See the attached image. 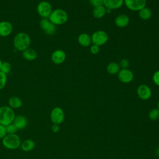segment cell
I'll use <instances>...</instances> for the list:
<instances>
[{"instance_id": "f1b7e54d", "label": "cell", "mask_w": 159, "mask_h": 159, "mask_svg": "<svg viewBox=\"0 0 159 159\" xmlns=\"http://www.w3.org/2000/svg\"><path fill=\"white\" fill-rule=\"evenodd\" d=\"M119 64V66L121 68V69H125V68H128V67L129 66L130 63L127 59L123 58L120 61Z\"/></svg>"}, {"instance_id": "8fae6325", "label": "cell", "mask_w": 159, "mask_h": 159, "mask_svg": "<svg viewBox=\"0 0 159 159\" xmlns=\"http://www.w3.org/2000/svg\"><path fill=\"white\" fill-rule=\"evenodd\" d=\"M66 53L61 49H58L53 51L51 55V60L55 65H60L66 60Z\"/></svg>"}, {"instance_id": "5b68a950", "label": "cell", "mask_w": 159, "mask_h": 159, "mask_svg": "<svg viewBox=\"0 0 159 159\" xmlns=\"http://www.w3.org/2000/svg\"><path fill=\"white\" fill-rule=\"evenodd\" d=\"M91 37L92 43L99 47L106 44L107 42L109 39L107 32L102 30H98L94 32Z\"/></svg>"}, {"instance_id": "7a4b0ae2", "label": "cell", "mask_w": 159, "mask_h": 159, "mask_svg": "<svg viewBox=\"0 0 159 159\" xmlns=\"http://www.w3.org/2000/svg\"><path fill=\"white\" fill-rule=\"evenodd\" d=\"M48 19L55 25H60L67 22L68 19V15L65 10L58 8L52 11Z\"/></svg>"}, {"instance_id": "8d00e7d4", "label": "cell", "mask_w": 159, "mask_h": 159, "mask_svg": "<svg viewBox=\"0 0 159 159\" xmlns=\"http://www.w3.org/2000/svg\"><path fill=\"white\" fill-rule=\"evenodd\" d=\"M157 106H158V109H159V101H158V102L157 103Z\"/></svg>"}, {"instance_id": "7c38bea8", "label": "cell", "mask_w": 159, "mask_h": 159, "mask_svg": "<svg viewBox=\"0 0 159 159\" xmlns=\"http://www.w3.org/2000/svg\"><path fill=\"white\" fill-rule=\"evenodd\" d=\"M13 30L12 24L7 20L0 22V36L6 37L9 36Z\"/></svg>"}, {"instance_id": "d6a6232c", "label": "cell", "mask_w": 159, "mask_h": 159, "mask_svg": "<svg viewBox=\"0 0 159 159\" xmlns=\"http://www.w3.org/2000/svg\"><path fill=\"white\" fill-rule=\"evenodd\" d=\"M152 80L153 83L158 86H159V70L156 71L153 76H152Z\"/></svg>"}, {"instance_id": "9c48e42d", "label": "cell", "mask_w": 159, "mask_h": 159, "mask_svg": "<svg viewBox=\"0 0 159 159\" xmlns=\"http://www.w3.org/2000/svg\"><path fill=\"white\" fill-rule=\"evenodd\" d=\"M117 77L120 82L127 84L132 81L134 75L130 70L129 68H125L120 70L117 73Z\"/></svg>"}, {"instance_id": "836d02e7", "label": "cell", "mask_w": 159, "mask_h": 159, "mask_svg": "<svg viewBox=\"0 0 159 159\" xmlns=\"http://www.w3.org/2000/svg\"><path fill=\"white\" fill-rule=\"evenodd\" d=\"M52 131L53 132V133H57L59 132L60 130V126L58 124H53L52 126Z\"/></svg>"}, {"instance_id": "ffe728a7", "label": "cell", "mask_w": 159, "mask_h": 159, "mask_svg": "<svg viewBox=\"0 0 159 159\" xmlns=\"http://www.w3.org/2000/svg\"><path fill=\"white\" fill-rule=\"evenodd\" d=\"M35 143L33 140L26 139L23 141L20 144L21 149L24 152H30L34 149Z\"/></svg>"}, {"instance_id": "3957f363", "label": "cell", "mask_w": 159, "mask_h": 159, "mask_svg": "<svg viewBox=\"0 0 159 159\" xmlns=\"http://www.w3.org/2000/svg\"><path fill=\"white\" fill-rule=\"evenodd\" d=\"M16 117L14 109L9 106L0 107V124L5 126L13 122Z\"/></svg>"}, {"instance_id": "cb8c5ba5", "label": "cell", "mask_w": 159, "mask_h": 159, "mask_svg": "<svg viewBox=\"0 0 159 159\" xmlns=\"http://www.w3.org/2000/svg\"><path fill=\"white\" fill-rule=\"evenodd\" d=\"M148 117L152 120H157L159 119V109L154 108L150 111L148 113Z\"/></svg>"}, {"instance_id": "d4e9b609", "label": "cell", "mask_w": 159, "mask_h": 159, "mask_svg": "<svg viewBox=\"0 0 159 159\" xmlns=\"http://www.w3.org/2000/svg\"><path fill=\"white\" fill-rule=\"evenodd\" d=\"M50 23L51 22L48 18H42L39 22V26L40 29L44 31L47 29Z\"/></svg>"}, {"instance_id": "1f68e13d", "label": "cell", "mask_w": 159, "mask_h": 159, "mask_svg": "<svg viewBox=\"0 0 159 159\" xmlns=\"http://www.w3.org/2000/svg\"><path fill=\"white\" fill-rule=\"evenodd\" d=\"M7 134L5 125L0 124V139H2Z\"/></svg>"}, {"instance_id": "9a60e30c", "label": "cell", "mask_w": 159, "mask_h": 159, "mask_svg": "<svg viewBox=\"0 0 159 159\" xmlns=\"http://www.w3.org/2000/svg\"><path fill=\"white\" fill-rule=\"evenodd\" d=\"M78 42L81 46L84 47L91 46L92 43L91 37L87 33H81L78 37Z\"/></svg>"}, {"instance_id": "603a6c76", "label": "cell", "mask_w": 159, "mask_h": 159, "mask_svg": "<svg viewBox=\"0 0 159 159\" xmlns=\"http://www.w3.org/2000/svg\"><path fill=\"white\" fill-rule=\"evenodd\" d=\"M11 70V65L8 61H2L0 71L3 73L7 75Z\"/></svg>"}, {"instance_id": "484cf974", "label": "cell", "mask_w": 159, "mask_h": 159, "mask_svg": "<svg viewBox=\"0 0 159 159\" xmlns=\"http://www.w3.org/2000/svg\"><path fill=\"white\" fill-rule=\"evenodd\" d=\"M56 30H57L56 25L51 22L50 24V25H48V27L47 28V29L45 30H44V32L47 35H53L55 33Z\"/></svg>"}, {"instance_id": "2e32d148", "label": "cell", "mask_w": 159, "mask_h": 159, "mask_svg": "<svg viewBox=\"0 0 159 159\" xmlns=\"http://www.w3.org/2000/svg\"><path fill=\"white\" fill-rule=\"evenodd\" d=\"M22 56L27 61H33L37 58V53L34 48L29 47L22 52Z\"/></svg>"}, {"instance_id": "ba28073f", "label": "cell", "mask_w": 159, "mask_h": 159, "mask_svg": "<svg viewBox=\"0 0 159 159\" xmlns=\"http://www.w3.org/2000/svg\"><path fill=\"white\" fill-rule=\"evenodd\" d=\"M124 4L132 11H139L146 7L147 0H124Z\"/></svg>"}, {"instance_id": "e0dca14e", "label": "cell", "mask_w": 159, "mask_h": 159, "mask_svg": "<svg viewBox=\"0 0 159 159\" xmlns=\"http://www.w3.org/2000/svg\"><path fill=\"white\" fill-rule=\"evenodd\" d=\"M13 123L17 127L18 130L24 129L26 127L27 125V118L22 115H19L15 117Z\"/></svg>"}, {"instance_id": "5bb4252c", "label": "cell", "mask_w": 159, "mask_h": 159, "mask_svg": "<svg viewBox=\"0 0 159 159\" xmlns=\"http://www.w3.org/2000/svg\"><path fill=\"white\" fill-rule=\"evenodd\" d=\"M130 22V19L126 14H119L118 15L114 20V23L119 28H124L127 27Z\"/></svg>"}, {"instance_id": "7402d4cb", "label": "cell", "mask_w": 159, "mask_h": 159, "mask_svg": "<svg viewBox=\"0 0 159 159\" xmlns=\"http://www.w3.org/2000/svg\"><path fill=\"white\" fill-rule=\"evenodd\" d=\"M139 12V17L144 20H147L150 19L152 16V11L150 8L147 7H145L140 9Z\"/></svg>"}, {"instance_id": "4dcf8cb0", "label": "cell", "mask_w": 159, "mask_h": 159, "mask_svg": "<svg viewBox=\"0 0 159 159\" xmlns=\"http://www.w3.org/2000/svg\"><path fill=\"white\" fill-rule=\"evenodd\" d=\"M99 50H100V48H99V47L96 45H94V44H92L91 46H90V52L93 54V55H96L98 54L99 52Z\"/></svg>"}, {"instance_id": "6da1fadb", "label": "cell", "mask_w": 159, "mask_h": 159, "mask_svg": "<svg viewBox=\"0 0 159 159\" xmlns=\"http://www.w3.org/2000/svg\"><path fill=\"white\" fill-rule=\"evenodd\" d=\"M12 42L15 49L19 52H23L30 47L31 39L28 34L21 32L16 34Z\"/></svg>"}, {"instance_id": "83f0119b", "label": "cell", "mask_w": 159, "mask_h": 159, "mask_svg": "<svg viewBox=\"0 0 159 159\" xmlns=\"http://www.w3.org/2000/svg\"><path fill=\"white\" fill-rule=\"evenodd\" d=\"M6 127L7 134H16L18 130L17 127L15 125V124L13 122L6 125Z\"/></svg>"}, {"instance_id": "d6986e66", "label": "cell", "mask_w": 159, "mask_h": 159, "mask_svg": "<svg viewBox=\"0 0 159 159\" xmlns=\"http://www.w3.org/2000/svg\"><path fill=\"white\" fill-rule=\"evenodd\" d=\"M8 104L12 109H19L22 106V101L17 96H11L8 100Z\"/></svg>"}, {"instance_id": "4fadbf2b", "label": "cell", "mask_w": 159, "mask_h": 159, "mask_svg": "<svg viewBox=\"0 0 159 159\" xmlns=\"http://www.w3.org/2000/svg\"><path fill=\"white\" fill-rule=\"evenodd\" d=\"M124 4V0H104L103 6L108 9L114 10L119 9Z\"/></svg>"}, {"instance_id": "52a82bcc", "label": "cell", "mask_w": 159, "mask_h": 159, "mask_svg": "<svg viewBox=\"0 0 159 159\" xmlns=\"http://www.w3.org/2000/svg\"><path fill=\"white\" fill-rule=\"evenodd\" d=\"M65 119V113L60 107H55L50 113V120L53 124H61Z\"/></svg>"}, {"instance_id": "e575fe53", "label": "cell", "mask_w": 159, "mask_h": 159, "mask_svg": "<svg viewBox=\"0 0 159 159\" xmlns=\"http://www.w3.org/2000/svg\"><path fill=\"white\" fill-rule=\"evenodd\" d=\"M157 154L159 156V147L157 149Z\"/></svg>"}, {"instance_id": "8992f818", "label": "cell", "mask_w": 159, "mask_h": 159, "mask_svg": "<svg viewBox=\"0 0 159 159\" xmlns=\"http://www.w3.org/2000/svg\"><path fill=\"white\" fill-rule=\"evenodd\" d=\"M52 11V4L47 1H42L37 4V12L42 18H48Z\"/></svg>"}, {"instance_id": "d590c367", "label": "cell", "mask_w": 159, "mask_h": 159, "mask_svg": "<svg viewBox=\"0 0 159 159\" xmlns=\"http://www.w3.org/2000/svg\"><path fill=\"white\" fill-rule=\"evenodd\" d=\"M2 60H1V59L0 58V69H1V65H2Z\"/></svg>"}, {"instance_id": "ac0fdd59", "label": "cell", "mask_w": 159, "mask_h": 159, "mask_svg": "<svg viewBox=\"0 0 159 159\" xmlns=\"http://www.w3.org/2000/svg\"><path fill=\"white\" fill-rule=\"evenodd\" d=\"M106 8L103 5L94 7L92 12V14L93 17L95 19H98L102 18L106 15Z\"/></svg>"}, {"instance_id": "277c9868", "label": "cell", "mask_w": 159, "mask_h": 159, "mask_svg": "<svg viewBox=\"0 0 159 159\" xmlns=\"http://www.w3.org/2000/svg\"><path fill=\"white\" fill-rule=\"evenodd\" d=\"M2 145L9 150H15L19 148L21 144V140L16 134H7L2 139Z\"/></svg>"}, {"instance_id": "4316f807", "label": "cell", "mask_w": 159, "mask_h": 159, "mask_svg": "<svg viewBox=\"0 0 159 159\" xmlns=\"http://www.w3.org/2000/svg\"><path fill=\"white\" fill-rule=\"evenodd\" d=\"M7 75L0 71V90L2 89L6 85Z\"/></svg>"}, {"instance_id": "f546056e", "label": "cell", "mask_w": 159, "mask_h": 159, "mask_svg": "<svg viewBox=\"0 0 159 159\" xmlns=\"http://www.w3.org/2000/svg\"><path fill=\"white\" fill-rule=\"evenodd\" d=\"M103 1L104 0H89V2L92 6H93L94 7H96L100 6H102Z\"/></svg>"}, {"instance_id": "30bf717a", "label": "cell", "mask_w": 159, "mask_h": 159, "mask_svg": "<svg viewBox=\"0 0 159 159\" xmlns=\"http://www.w3.org/2000/svg\"><path fill=\"white\" fill-rule=\"evenodd\" d=\"M137 94L138 97L142 100H148L152 96V90L147 84H140L137 89Z\"/></svg>"}, {"instance_id": "44dd1931", "label": "cell", "mask_w": 159, "mask_h": 159, "mask_svg": "<svg viewBox=\"0 0 159 159\" xmlns=\"http://www.w3.org/2000/svg\"><path fill=\"white\" fill-rule=\"evenodd\" d=\"M107 71L109 74L114 75H117L119 71L120 70V67L119 66V64L117 63V62L112 61L109 63L106 67Z\"/></svg>"}]
</instances>
